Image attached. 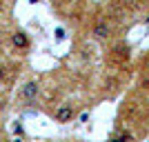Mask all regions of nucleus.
<instances>
[{
	"mask_svg": "<svg viewBox=\"0 0 149 142\" xmlns=\"http://www.w3.org/2000/svg\"><path fill=\"white\" fill-rule=\"evenodd\" d=\"M38 93H40V85L36 80H27L20 89V98L25 100V102H31V100L38 98Z\"/></svg>",
	"mask_w": 149,
	"mask_h": 142,
	"instance_id": "f257e3e1",
	"label": "nucleus"
},
{
	"mask_svg": "<svg viewBox=\"0 0 149 142\" xmlns=\"http://www.w3.org/2000/svg\"><path fill=\"white\" fill-rule=\"evenodd\" d=\"M91 36L96 38V40H107V38L111 36V25H107L105 20H100V22H96L91 29Z\"/></svg>",
	"mask_w": 149,
	"mask_h": 142,
	"instance_id": "f03ea898",
	"label": "nucleus"
},
{
	"mask_svg": "<svg viewBox=\"0 0 149 142\" xmlns=\"http://www.w3.org/2000/svg\"><path fill=\"white\" fill-rule=\"evenodd\" d=\"M76 118V109L71 105H60L56 109V120L58 122H71Z\"/></svg>",
	"mask_w": 149,
	"mask_h": 142,
	"instance_id": "7ed1b4c3",
	"label": "nucleus"
},
{
	"mask_svg": "<svg viewBox=\"0 0 149 142\" xmlns=\"http://www.w3.org/2000/svg\"><path fill=\"white\" fill-rule=\"evenodd\" d=\"M11 44L16 49H20V51L29 49V36H27L25 31H13L11 33Z\"/></svg>",
	"mask_w": 149,
	"mask_h": 142,
	"instance_id": "20e7f679",
	"label": "nucleus"
},
{
	"mask_svg": "<svg viewBox=\"0 0 149 142\" xmlns=\"http://www.w3.org/2000/svg\"><path fill=\"white\" fill-rule=\"evenodd\" d=\"M127 140H131V133L129 131H123V133H118L116 138H111L109 142H127Z\"/></svg>",
	"mask_w": 149,
	"mask_h": 142,
	"instance_id": "39448f33",
	"label": "nucleus"
},
{
	"mask_svg": "<svg viewBox=\"0 0 149 142\" xmlns=\"http://www.w3.org/2000/svg\"><path fill=\"white\" fill-rule=\"evenodd\" d=\"M56 38H58V40H62V38H65V29L58 27V29H56Z\"/></svg>",
	"mask_w": 149,
	"mask_h": 142,
	"instance_id": "423d86ee",
	"label": "nucleus"
},
{
	"mask_svg": "<svg viewBox=\"0 0 149 142\" xmlns=\"http://www.w3.org/2000/svg\"><path fill=\"white\" fill-rule=\"evenodd\" d=\"M5 76H7V69H5V67H2V64H0V82L5 80Z\"/></svg>",
	"mask_w": 149,
	"mask_h": 142,
	"instance_id": "0eeeda50",
	"label": "nucleus"
},
{
	"mask_svg": "<svg viewBox=\"0 0 149 142\" xmlns=\"http://www.w3.org/2000/svg\"><path fill=\"white\" fill-rule=\"evenodd\" d=\"M13 129H16V133H18V136H22V127H20V122H16V127H13Z\"/></svg>",
	"mask_w": 149,
	"mask_h": 142,
	"instance_id": "6e6552de",
	"label": "nucleus"
},
{
	"mask_svg": "<svg viewBox=\"0 0 149 142\" xmlns=\"http://www.w3.org/2000/svg\"><path fill=\"white\" fill-rule=\"evenodd\" d=\"M87 120H89V113L85 111V113H82V116H80V122H87Z\"/></svg>",
	"mask_w": 149,
	"mask_h": 142,
	"instance_id": "1a4fd4ad",
	"label": "nucleus"
},
{
	"mask_svg": "<svg viewBox=\"0 0 149 142\" xmlns=\"http://www.w3.org/2000/svg\"><path fill=\"white\" fill-rule=\"evenodd\" d=\"M5 105H7V100H5V98H0V111L5 109Z\"/></svg>",
	"mask_w": 149,
	"mask_h": 142,
	"instance_id": "9d476101",
	"label": "nucleus"
},
{
	"mask_svg": "<svg viewBox=\"0 0 149 142\" xmlns=\"http://www.w3.org/2000/svg\"><path fill=\"white\" fill-rule=\"evenodd\" d=\"M11 142H22V138H13V140Z\"/></svg>",
	"mask_w": 149,
	"mask_h": 142,
	"instance_id": "9b49d317",
	"label": "nucleus"
},
{
	"mask_svg": "<svg viewBox=\"0 0 149 142\" xmlns=\"http://www.w3.org/2000/svg\"><path fill=\"white\" fill-rule=\"evenodd\" d=\"M0 140H2V127H0Z\"/></svg>",
	"mask_w": 149,
	"mask_h": 142,
	"instance_id": "f8f14e48",
	"label": "nucleus"
},
{
	"mask_svg": "<svg viewBox=\"0 0 149 142\" xmlns=\"http://www.w3.org/2000/svg\"><path fill=\"white\" fill-rule=\"evenodd\" d=\"M29 2H38V0H29Z\"/></svg>",
	"mask_w": 149,
	"mask_h": 142,
	"instance_id": "ddd939ff",
	"label": "nucleus"
}]
</instances>
